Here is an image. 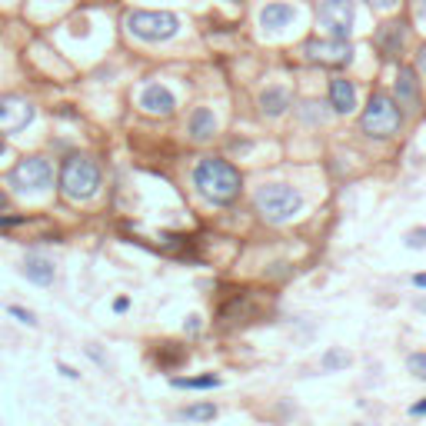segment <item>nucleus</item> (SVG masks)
I'll return each mask as SVG.
<instances>
[{
  "label": "nucleus",
  "instance_id": "obj_1",
  "mask_svg": "<svg viewBox=\"0 0 426 426\" xmlns=\"http://www.w3.org/2000/svg\"><path fill=\"white\" fill-rule=\"evenodd\" d=\"M194 187H197L203 197L216 203V207H227L240 197V187H244V177L240 170L233 167L230 160H220V157H203L197 167H194Z\"/></svg>",
  "mask_w": 426,
  "mask_h": 426
},
{
  "label": "nucleus",
  "instance_id": "obj_2",
  "mask_svg": "<svg viewBox=\"0 0 426 426\" xmlns=\"http://www.w3.org/2000/svg\"><path fill=\"white\" fill-rule=\"evenodd\" d=\"M100 190V167L87 153H70L61 167V194L67 200H90Z\"/></svg>",
  "mask_w": 426,
  "mask_h": 426
},
{
  "label": "nucleus",
  "instance_id": "obj_3",
  "mask_svg": "<svg viewBox=\"0 0 426 426\" xmlns=\"http://www.w3.org/2000/svg\"><path fill=\"white\" fill-rule=\"evenodd\" d=\"M253 203H257V213L263 220H270V223H287L290 216L300 213L303 197H300L293 187H287V183H267V187L257 190Z\"/></svg>",
  "mask_w": 426,
  "mask_h": 426
},
{
  "label": "nucleus",
  "instance_id": "obj_4",
  "mask_svg": "<svg viewBox=\"0 0 426 426\" xmlns=\"http://www.w3.org/2000/svg\"><path fill=\"white\" fill-rule=\"evenodd\" d=\"M127 31L147 44H160L180 33V17L170 10H134L127 14Z\"/></svg>",
  "mask_w": 426,
  "mask_h": 426
},
{
  "label": "nucleus",
  "instance_id": "obj_5",
  "mask_svg": "<svg viewBox=\"0 0 426 426\" xmlns=\"http://www.w3.org/2000/svg\"><path fill=\"white\" fill-rule=\"evenodd\" d=\"M400 123H403V113H400V106H396L393 97H386V93H373L370 97V104H366L363 117H360V127H363V134L370 137H393L396 130H400Z\"/></svg>",
  "mask_w": 426,
  "mask_h": 426
},
{
  "label": "nucleus",
  "instance_id": "obj_6",
  "mask_svg": "<svg viewBox=\"0 0 426 426\" xmlns=\"http://www.w3.org/2000/svg\"><path fill=\"white\" fill-rule=\"evenodd\" d=\"M320 27L326 31V37H340L347 40L356 27V3L353 0H320L317 7Z\"/></svg>",
  "mask_w": 426,
  "mask_h": 426
},
{
  "label": "nucleus",
  "instance_id": "obj_7",
  "mask_svg": "<svg viewBox=\"0 0 426 426\" xmlns=\"http://www.w3.org/2000/svg\"><path fill=\"white\" fill-rule=\"evenodd\" d=\"M10 183H14L17 190H31V194H40L47 190L50 183H54V167H50V160L47 157H24L14 170H10Z\"/></svg>",
  "mask_w": 426,
  "mask_h": 426
},
{
  "label": "nucleus",
  "instance_id": "obj_8",
  "mask_svg": "<svg viewBox=\"0 0 426 426\" xmlns=\"http://www.w3.org/2000/svg\"><path fill=\"white\" fill-rule=\"evenodd\" d=\"M306 61L323 63V67H347L353 61V47L340 37H323V40H306L303 44Z\"/></svg>",
  "mask_w": 426,
  "mask_h": 426
},
{
  "label": "nucleus",
  "instance_id": "obj_9",
  "mask_svg": "<svg viewBox=\"0 0 426 426\" xmlns=\"http://www.w3.org/2000/svg\"><path fill=\"white\" fill-rule=\"evenodd\" d=\"M33 117H37V110H33L31 100H24L17 93L0 97V134H20L33 123Z\"/></svg>",
  "mask_w": 426,
  "mask_h": 426
},
{
  "label": "nucleus",
  "instance_id": "obj_10",
  "mask_svg": "<svg viewBox=\"0 0 426 426\" xmlns=\"http://www.w3.org/2000/svg\"><path fill=\"white\" fill-rule=\"evenodd\" d=\"M137 104L143 106L147 113L170 117V113L177 110V97H173V90H170V87H164V84H143V87H140Z\"/></svg>",
  "mask_w": 426,
  "mask_h": 426
},
{
  "label": "nucleus",
  "instance_id": "obj_11",
  "mask_svg": "<svg viewBox=\"0 0 426 426\" xmlns=\"http://www.w3.org/2000/svg\"><path fill=\"white\" fill-rule=\"evenodd\" d=\"M297 17H300V10L293 3H287V0H270L260 10V27L263 31H287V27L297 24Z\"/></svg>",
  "mask_w": 426,
  "mask_h": 426
},
{
  "label": "nucleus",
  "instance_id": "obj_12",
  "mask_svg": "<svg viewBox=\"0 0 426 426\" xmlns=\"http://www.w3.org/2000/svg\"><path fill=\"white\" fill-rule=\"evenodd\" d=\"M330 106H333L336 113H353V106H356V87H353L350 80H343V77L330 80Z\"/></svg>",
  "mask_w": 426,
  "mask_h": 426
},
{
  "label": "nucleus",
  "instance_id": "obj_13",
  "mask_svg": "<svg viewBox=\"0 0 426 426\" xmlns=\"http://www.w3.org/2000/svg\"><path fill=\"white\" fill-rule=\"evenodd\" d=\"M187 130H190V137L203 143V140H210L216 134V117H213V110L207 106H197L194 113H190V123H187Z\"/></svg>",
  "mask_w": 426,
  "mask_h": 426
},
{
  "label": "nucleus",
  "instance_id": "obj_14",
  "mask_svg": "<svg viewBox=\"0 0 426 426\" xmlns=\"http://www.w3.org/2000/svg\"><path fill=\"white\" fill-rule=\"evenodd\" d=\"M24 276L33 280V283H40V287H47V283H54V263L47 257H40V253H27V260H24Z\"/></svg>",
  "mask_w": 426,
  "mask_h": 426
},
{
  "label": "nucleus",
  "instance_id": "obj_15",
  "mask_svg": "<svg viewBox=\"0 0 426 426\" xmlns=\"http://www.w3.org/2000/svg\"><path fill=\"white\" fill-rule=\"evenodd\" d=\"M396 97H400V104L403 106L420 104V84H416L413 67H403V70H400V77H396Z\"/></svg>",
  "mask_w": 426,
  "mask_h": 426
},
{
  "label": "nucleus",
  "instance_id": "obj_16",
  "mask_svg": "<svg viewBox=\"0 0 426 426\" xmlns=\"http://www.w3.org/2000/svg\"><path fill=\"white\" fill-rule=\"evenodd\" d=\"M287 106H290V90L287 87H267V90L260 93V110H263L267 117H280Z\"/></svg>",
  "mask_w": 426,
  "mask_h": 426
},
{
  "label": "nucleus",
  "instance_id": "obj_17",
  "mask_svg": "<svg viewBox=\"0 0 426 426\" xmlns=\"http://www.w3.org/2000/svg\"><path fill=\"white\" fill-rule=\"evenodd\" d=\"M170 383L177 390H210V386H220V377H213V373H203V377H173Z\"/></svg>",
  "mask_w": 426,
  "mask_h": 426
},
{
  "label": "nucleus",
  "instance_id": "obj_18",
  "mask_svg": "<svg viewBox=\"0 0 426 426\" xmlns=\"http://www.w3.org/2000/svg\"><path fill=\"white\" fill-rule=\"evenodd\" d=\"M400 40H403V24H386V27L380 31V37H377V44H380L390 57L400 50Z\"/></svg>",
  "mask_w": 426,
  "mask_h": 426
},
{
  "label": "nucleus",
  "instance_id": "obj_19",
  "mask_svg": "<svg viewBox=\"0 0 426 426\" xmlns=\"http://www.w3.org/2000/svg\"><path fill=\"white\" fill-rule=\"evenodd\" d=\"M180 416L183 420H200V423H207V420L216 416V407H213V403H194V407H187Z\"/></svg>",
  "mask_w": 426,
  "mask_h": 426
},
{
  "label": "nucleus",
  "instance_id": "obj_20",
  "mask_svg": "<svg viewBox=\"0 0 426 426\" xmlns=\"http://www.w3.org/2000/svg\"><path fill=\"white\" fill-rule=\"evenodd\" d=\"M350 366V353L343 350H330L323 356V370H347Z\"/></svg>",
  "mask_w": 426,
  "mask_h": 426
},
{
  "label": "nucleus",
  "instance_id": "obj_21",
  "mask_svg": "<svg viewBox=\"0 0 426 426\" xmlns=\"http://www.w3.org/2000/svg\"><path fill=\"white\" fill-rule=\"evenodd\" d=\"M407 366H410V373L416 380H426V353H413L407 360Z\"/></svg>",
  "mask_w": 426,
  "mask_h": 426
},
{
  "label": "nucleus",
  "instance_id": "obj_22",
  "mask_svg": "<svg viewBox=\"0 0 426 426\" xmlns=\"http://www.w3.org/2000/svg\"><path fill=\"white\" fill-rule=\"evenodd\" d=\"M407 246H413V250H423V246H426V230H410V233H407Z\"/></svg>",
  "mask_w": 426,
  "mask_h": 426
},
{
  "label": "nucleus",
  "instance_id": "obj_23",
  "mask_svg": "<svg viewBox=\"0 0 426 426\" xmlns=\"http://www.w3.org/2000/svg\"><path fill=\"white\" fill-rule=\"evenodd\" d=\"M10 313H14L20 323H27V326H37V317H33L31 310H24V306H10Z\"/></svg>",
  "mask_w": 426,
  "mask_h": 426
},
{
  "label": "nucleus",
  "instance_id": "obj_24",
  "mask_svg": "<svg viewBox=\"0 0 426 426\" xmlns=\"http://www.w3.org/2000/svg\"><path fill=\"white\" fill-rule=\"evenodd\" d=\"M366 3H370V7H377V10H393L400 0H366Z\"/></svg>",
  "mask_w": 426,
  "mask_h": 426
},
{
  "label": "nucleus",
  "instance_id": "obj_25",
  "mask_svg": "<svg viewBox=\"0 0 426 426\" xmlns=\"http://www.w3.org/2000/svg\"><path fill=\"white\" fill-rule=\"evenodd\" d=\"M57 370H61V373L67 377V380H77V377H80V373H77L74 366H67V363H57Z\"/></svg>",
  "mask_w": 426,
  "mask_h": 426
},
{
  "label": "nucleus",
  "instance_id": "obj_26",
  "mask_svg": "<svg viewBox=\"0 0 426 426\" xmlns=\"http://www.w3.org/2000/svg\"><path fill=\"white\" fill-rule=\"evenodd\" d=\"M410 413H413V416H426V400H420V403H413Z\"/></svg>",
  "mask_w": 426,
  "mask_h": 426
},
{
  "label": "nucleus",
  "instance_id": "obj_27",
  "mask_svg": "<svg viewBox=\"0 0 426 426\" xmlns=\"http://www.w3.org/2000/svg\"><path fill=\"white\" fill-rule=\"evenodd\" d=\"M127 306H130V300H127V297H117V300H113V310H117V313H123Z\"/></svg>",
  "mask_w": 426,
  "mask_h": 426
},
{
  "label": "nucleus",
  "instance_id": "obj_28",
  "mask_svg": "<svg viewBox=\"0 0 426 426\" xmlns=\"http://www.w3.org/2000/svg\"><path fill=\"white\" fill-rule=\"evenodd\" d=\"M413 283H416V287H423V290H426V274H416V276H413Z\"/></svg>",
  "mask_w": 426,
  "mask_h": 426
},
{
  "label": "nucleus",
  "instance_id": "obj_29",
  "mask_svg": "<svg viewBox=\"0 0 426 426\" xmlns=\"http://www.w3.org/2000/svg\"><path fill=\"white\" fill-rule=\"evenodd\" d=\"M416 14H420V20L426 24V0H420V10H416Z\"/></svg>",
  "mask_w": 426,
  "mask_h": 426
},
{
  "label": "nucleus",
  "instance_id": "obj_30",
  "mask_svg": "<svg viewBox=\"0 0 426 426\" xmlns=\"http://www.w3.org/2000/svg\"><path fill=\"white\" fill-rule=\"evenodd\" d=\"M420 67H423V74H426V47L420 50Z\"/></svg>",
  "mask_w": 426,
  "mask_h": 426
},
{
  "label": "nucleus",
  "instance_id": "obj_31",
  "mask_svg": "<svg viewBox=\"0 0 426 426\" xmlns=\"http://www.w3.org/2000/svg\"><path fill=\"white\" fill-rule=\"evenodd\" d=\"M3 207H7V197H3V194H0V210H3Z\"/></svg>",
  "mask_w": 426,
  "mask_h": 426
},
{
  "label": "nucleus",
  "instance_id": "obj_32",
  "mask_svg": "<svg viewBox=\"0 0 426 426\" xmlns=\"http://www.w3.org/2000/svg\"><path fill=\"white\" fill-rule=\"evenodd\" d=\"M3 150H7V140H3V137H0V153H3Z\"/></svg>",
  "mask_w": 426,
  "mask_h": 426
}]
</instances>
